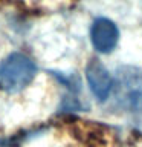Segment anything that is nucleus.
<instances>
[{
    "instance_id": "1",
    "label": "nucleus",
    "mask_w": 142,
    "mask_h": 147,
    "mask_svg": "<svg viewBox=\"0 0 142 147\" xmlns=\"http://www.w3.org/2000/svg\"><path fill=\"white\" fill-rule=\"evenodd\" d=\"M115 101L128 112L142 110V71L135 66H121L115 77Z\"/></svg>"
},
{
    "instance_id": "2",
    "label": "nucleus",
    "mask_w": 142,
    "mask_h": 147,
    "mask_svg": "<svg viewBox=\"0 0 142 147\" xmlns=\"http://www.w3.org/2000/svg\"><path fill=\"white\" fill-rule=\"evenodd\" d=\"M34 61L23 54H11L0 63V89L20 92L35 77Z\"/></svg>"
},
{
    "instance_id": "3",
    "label": "nucleus",
    "mask_w": 142,
    "mask_h": 147,
    "mask_svg": "<svg viewBox=\"0 0 142 147\" xmlns=\"http://www.w3.org/2000/svg\"><path fill=\"white\" fill-rule=\"evenodd\" d=\"M119 38V31L116 25L109 18H96L90 29V40L96 51L109 54L115 49Z\"/></svg>"
},
{
    "instance_id": "4",
    "label": "nucleus",
    "mask_w": 142,
    "mask_h": 147,
    "mask_svg": "<svg viewBox=\"0 0 142 147\" xmlns=\"http://www.w3.org/2000/svg\"><path fill=\"white\" fill-rule=\"evenodd\" d=\"M86 74L93 95L98 100H105L113 87V80L105 66L98 58H92L86 67Z\"/></svg>"
}]
</instances>
